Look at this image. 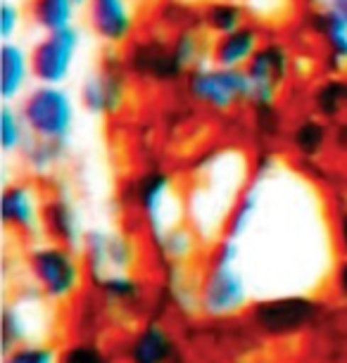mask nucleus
<instances>
[{"instance_id": "12", "label": "nucleus", "mask_w": 347, "mask_h": 363, "mask_svg": "<svg viewBox=\"0 0 347 363\" xmlns=\"http://www.w3.org/2000/svg\"><path fill=\"white\" fill-rule=\"evenodd\" d=\"M86 273L93 283L103 280L112 273H128L136 262V245L124 233H110L103 228L86 230L84 245H81Z\"/></svg>"}, {"instance_id": "28", "label": "nucleus", "mask_w": 347, "mask_h": 363, "mask_svg": "<svg viewBox=\"0 0 347 363\" xmlns=\"http://www.w3.org/2000/svg\"><path fill=\"white\" fill-rule=\"evenodd\" d=\"M60 352H55L45 342H26L5 354L3 363H57Z\"/></svg>"}, {"instance_id": "3", "label": "nucleus", "mask_w": 347, "mask_h": 363, "mask_svg": "<svg viewBox=\"0 0 347 363\" xmlns=\"http://www.w3.org/2000/svg\"><path fill=\"white\" fill-rule=\"evenodd\" d=\"M26 271L33 287L53 304H65L77 297L86 278L84 257L55 240L33 245L26 255Z\"/></svg>"}, {"instance_id": "6", "label": "nucleus", "mask_w": 347, "mask_h": 363, "mask_svg": "<svg viewBox=\"0 0 347 363\" xmlns=\"http://www.w3.org/2000/svg\"><path fill=\"white\" fill-rule=\"evenodd\" d=\"M128 200L143 221L148 223L153 240L160 238L162 233L179 225L176 211V186L174 178L167 169L162 167H148L128 183Z\"/></svg>"}, {"instance_id": "33", "label": "nucleus", "mask_w": 347, "mask_h": 363, "mask_svg": "<svg viewBox=\"0 0 347 363\" xmlns=\"http://www.w3.org/2000/svg\"><path fill=\"white\" fill-rule=\"evenodd\" d=\"M333 290L340 299L347 301V257H343L333 269Z\"/></svg>"}, {"instance_id": "22", "label": "nucleus", "mask_w": 347, "mask_h": 363, "mask_svg": "<svg viewBox=\"0 0 347 363\" xmlns=\"http://www.w3.org/2000/svg\"><path fill=\"white\" fill-rule=\"evenodd\" d=\"M312 112L324 121H336L347 109V79L340 74H331L312 88L309 93Z\"/></svg>"}, {"instance_id": "26", "label": "nucleus", "mask_w": 347, "mask_h": 363, "mask_svg": "<svg viewBox=\"0 0 347 363\" xmlns=\"http://www.w3.org/2000/svg\"><path fill=\"white\" fill-rule=\"evenodd\" d=\"M155 247L162 257L167 259L169 264H181L193 255V247H195V233L193 228L188 225H174L162 233L160 238H155Z\"/></svg>"}, {"instance_id": "31", "label": "nucleus", "mask_w": 347, "mask_h": 363, "mask_svg": "<svg viewBox=\"0 0 347 363\" xmlns=\"http://www.w3.org/2000/svg\"><path fill=\"white\" fill-rule=\"evenodd\" d=\"M24 24V12L22 5L17 0H3L0 3V38L5 40H15V36L22 31Z\"/></svg>"}, {"instance_id": "16", "label": "nucleus", "mask_w": 347, "mask_h": 363, "mask_svg": "<svg viewBox=\"0 0 347 363\" xmlns=\"http://www.w3.org/2000/svg\"><path fill=\"white\" fill-rule=\"evenodd\" d=\"M262 43V26L255 22H245L236 31L209 40V62L226 67V69H245Z\"/></svg>"}, {"instance_id": "38", "label": "nucleus", "mask_w": 347, "mask_h": 363, "mask_svg": "<svg viewBox=\"0 0 347 363\" xmlns=\"http://www.w3.org/2000/svg\"><path fill=\"white\" fill-rule=\"evenodd\" d=\"M248 363H269V361H248Z\"/></svg>"}, {"instance_id": "4", "label": "nucleus", "mask_w": 347, "mask_h": 363, "mask_svg": "<svg viewBox=\"0 0 347 363\" xmlns=\"http://www.w3.org/2000/svg\"><path fill=\"white\" fill-rule=\"evenodd\" d=\"M31 138L55 140L70 145L77 124V102L65 86L36 84L17 102Z\"/></svg>"}, {"instance_id": "9", "label": "nucleus", "mask_w": 347, "mask_h": 363, "mask_svg": "<svg viewBox=\"0 0 347 363\" xmlns=\"http://www.w3.org/2000/svg\"><path fill=\"white\" fill-rule=\"evenodd\" d=\"M81 40L84 38L77 26L43 33L29 48L33 81L48 86H65L81 52Z\"/></svg>"}, {"instance_id": "35", "label": "nucleus", "mask_w": 347, "mask_h": 363, "mask_svg": "<svg viewBox=\"0 0 347 363\" xmlns=\"http://www.w3.org/2000/svg\"><path fill=\"white\" fill-rule=\"evenodd\" d=\"M297 3H302V5H307V8H309V5H319L321 0H297Z\"/></svg>"}, {"instance_id": "37", "label": "nucleus", "mask_w": 347, "mask_h": 363, "mask_svg": "<svg viewBox=\"0 0 347 363\" xmlns=\"http://www.w3.org/2000/svg\"><path fill=\"white\" fill-rule=\"evenodd\" d=\"M190 3H202V5H205V3H207V0H190Z\"/></svg>"}, {"instance_id": "15", "label": "nucleus", "mask_w": 347, "mask_h": 363, "mask_svg": "<svg viewBox=\"0 0 347 363\" xmlns=\"http://www.w3.org/2000/svg\"><path fill=\"white\" fill-rule=\"evenodd\" d=\"M43 301H48L36 287L31 292L17 294V299H12L5 304L3 311V352L8 354L19 345L26 342H38L33 340L36 330L40 333V318H43Z\"/></svg>"}, {"instance_id": "25", "label": "nucleus", "mask_w": 347, "mask_h": 363, "mask_svg": "<svg viewBox=\"0 0 347 363\" xmlns=\"http://www.w3.org/2000/svg\"><path fill=\"white\" fill-rule=\"evenodd\" d=\"M31 133L26 128V121L15 102H3L0 109V147L5 157L19 155L29 143Z\"/></svg>"}, {"instance_id": "32", "label": "nucleus", "mask_w": 347, "mask_h": 363, "mask_svg": "<svg viewBox=\"0 0 347 363\" xmlns=\"http://www.w3.org/2000/svg\"><path fill=\"white\" fill-rule=\"evenodd\" d=\"M333 233H336V245L343 252V257H347V204L338 209L336 221H333Z\"/></svg>"}, {"instance_id": "24", "label": "nucleus", "mask_w": 347, "mask_h": 363, "mask_svg": "<svg viewBox=\"0 0 347 363\" xmlns=\"http://www.w3.org/2000/svg\"><path fill=\"white\" fill-rule=\"evenodd\" d=\"M67 157V143H55V140H40V138H29L24 150L19 152L24 169L31 171L33 176H48L53 174Z\"/></svg>"}, {"instance_id": "23", "label": "nucleus", "mask_w": 347, "mask_h": 363, "mask_svg": "<svg viewBox=\"0 0 347 363\" xmlns=\"http://www.w3.org/2000/svg\"><path fill=\"white\" fill-rule=\"evenodd\" d=\"M77 12L79 8L74 0H29V5H26L29 22L43 33L70 29L74 26Z\"/></svg>"}, {"instance_id": "11", "label": "nucleus", "mask_w": 347, "mask_h": 363, "mask_svg": "<svg viewBox=\"0 0 347 363\" xmlns=\"http://www.w3.org/2000/svg\"><path fill=\"white\" fill-rule=\"evenodd\" d=\"M84 17L95 40L110 50H124L138 33L136 0H91L84 8Z\"/></svg>"}, {"instance_id": "18", "label": "nucleus", "mask_w": 347, "mask_h": 363, "mask_svg": "<svg viewBox=\"0 0 347 363\" xmlns=\"http://www.w3.org/2000/svg\"><path fill=\"white\" fill-rule=\"evenodd\" d=\"M31 55L17 40H5L0 48V98L3 102H17L31 88Z\"/></svg>"}, {"instance_id": "10", "label": "nucleus", "mask_w": 347, "mask_h": 363, "mask_svg": "<svg viewBox=\"0 0 347 363\" xmlns=\"http://www.w3.org/2000/svg\"><path fill=\"white\" fill-rule=\"evenodd\" d=\"M292 52L290 48L278 38H264L260 50L245 67L253 100L250 105H276L283 86L288 84L292 74Z\"/></svg>"}, {"instance_id": "36", "label": "nucleus", "mask_w": 347, "mask_h": 363, "mask_svg": "<svg viewBox=\"0 0 347 363\" xmlns=\"http://www.w3.org/2000/svg\"><path fill=\"white\" fill-rule=\"evenodd\" d=\"M74 3H77V8L81 10V8H86V5L91 3V0H74Z\"/></svg>"}, {"instance_id": "1", "label": "nucleus", "mask_w": 347, "mask_h": 363, "mask_svg": "<svg viewBox=\"0 0 347 363\" xmlns=\"http://www.w3.org/2000/svg\"><path fill=\"white\" fill-rule=\"evenodd\" d=\"M209 57V43L193 26H179L172 33H145L136 36L124 50L128 77L148 86H174L186 79L190 69Z\"/></svg>"}, {"instance_id": "34", "label": "nucleus", "mask_w": 347, "mask_h": 363, "mask_svg": "<svg viewBox=\"0 0 347 363\" xmlns=\"http://www.w3.org/2000/svg\"><path fill=\"white\" fill-rule=\"evenodd\" d=\"M326 5H329L333 12H338V15L347 22V0H326Z\"/></svg>"}, {"instance_id": "5", "label": "nucleus", "mask_w": 347, "mask_h": 363, "mask_svg": "<svg viewBox=\"0 0 347 363\" xmlns=\"http://www.w3.org/2000/svg\"><path fill=\"white\" fill-rule=\"evenodd\" d=\"M183 93L193 105L214 114H228L253 100L245 69H226L214 62H202L190 69L183 79Z\"/></svg>"}, {"instance_id": "14", "label": "nucleus", "mask_w": 347, "mask_h": 363, "mask_svg": "<svg viewBox=\"0 0 347 363\" xmlns=\"http://www.w3.org/2000/svg\"><path fill=\"white\" fill-rule=\"evenodd\" d=\"M43 197L40 190L29 181L5 183L3 200H0V216L5 228L22 238H33L43 230Z\"/></svg>"}, {"instance_id": "27", "label": "nucleus", "mask_w": 347, "mask_h": 363, "mask_svg": "<svg viewBox=\"0 0 347 363\" xmlns=\"http://www.w3.org/2000/svg\"><path fill=\"white\" fill-rule=\"evenodd\" d=\"M98 287L107 301L117 306H131L141 299V280L131 273H112L98 280Z\"/></svg>"}, {"instance_id": "2", "label": "nucleus", "mask_w": 347, "mask_h": 363, "mask_svg": "<svg viewBox=\"0 0 347 363\" xmlns=\"http://www.w3.org/2000/svg\"><path fill=\"white\" fill-rule=\"evenodd\" d=\"M241 242L224 235L197 285V306L212 318H226L253 306V287L241 269Z\"/></svg>"}, {"instance_id": "29", "label": "nucleus", "mask_w": 347, "mask_h": 363, "mask_svg": "<svg viewBox=\"0 0 347 363\" xmlns=\"http://www.w3.org/2000/svg\"><path fill=\"white\" fill-rule=\"evenodd\" d=\"M57 363H110V356L95 342H72L60 352Z\"/></svg>"}, {"instance_id": "13", "label": "nucleus", "mask_w": 347, "mask_h": 363, "mask_svg": "<svg viewBox=\"0 0 347 363\" xmlns=\"http://www.w3.org/2000/svg\"><path fill=\"white\" fill-rule=\"evenodd\" d=\"M302 31L319 40L324 50V69L326 74H340L347 69V22L329 5L319 8L309 5L300 17Z\"/></svg>"}, {"instance_id": "21", "label": "nucleus", "mask_w": 347, "mask_h": 363, "mask_svg": "<svg viewBox=\"0 0 347 363\" xmlns=\"http://www.w3.org/2000/svg\"><path fill=\"white\" fill-rule=\"evenodd\" d=\"M248 22V8L241 0H207L200 10V29L212 38L236 31Z\"/></svg>"}, {"instance_id": "30", "label": "nucleus", "mask_w": 347, "mask_h": 363, "mask_svg": "<svg viewBox=\"0 0 347 363\" xmlns=\"http://www.w3.org/2000/svg\"><path fill=\"white\" fill-rule=\"evenodd\" d=\"M253 107V128L264 140H271L281 133V112L276 105H250Z\"/></svg>"}, {"instance_id": "19", "label": "nucleus", "mask_w": 347, "mask_h": 363, "mask_svg": "<svg viewBox=\"0 0 347 363\" xmlns=\"http://www.w3.org/2000/svg\"><path fill=\"white\" fill-rule=\"evenodd\" d=\"M176 342L174 335L160 320H148L133 333L126 345L128 363H174Z\"/></svg>"}, {"instance_id": "7", "label": "nucleus", "mask_w": 347, "mask_h": 363, "mask_svg": "<svg viewBox=\"0 0 347 363\" xmlns=\"http://www.w3.org/2000/svg\"><path fill=\"white\" fill-rule=\"evenodd\" d=\"M131 93L128 77L121 55H105L93 72L79 86V105L98 119H110L124 112Z\"/></svg>"}, {"instance_id": "8", "label": "nucleus", "mask_w": 347, "mask_h": 363, "mask_svg": "<svg viewBox=\"0 0 347 363\" xmlns=\"http://www.w3.org/2000/svg\"><path fill=\"white\" fill-rule=\"evenodd\" d=\"M319 311V301L307 294H278L250 306V323L269 337H288L314 323Z\"/></svg>"}, {"instance_id": "20", "label": "nucleus", "mask_w": 347, "mask_h": 363, "mask_svg": "<svg viewBox=\"0 0 347 363\" xmlns=\"http://www.w3.org/2000/svg\"><path fill=\"white\" fill-rule=\"evenodd\" d=\"M285 140H288L290 152L297 155L300 160H319L331 140V128L321 116H316V114L300 116V119L288 128Z\"/></svg>"}, {"instance_id": "17", "label": "nucleus", "mask_w": 347, "mask_h": 363, "mask_svg": "<svg viewBox=\"0 0 347 363\" xmlns=\"http://www.w3.org/2000/svg\"><path fill=\"white\" fill-rule=\"evenodd\" d=\"M43 233L60 245L72 250H81L86 238L81 214L67 195H53L45 200L43 207Z\"/></svg>"}]
</instances>
